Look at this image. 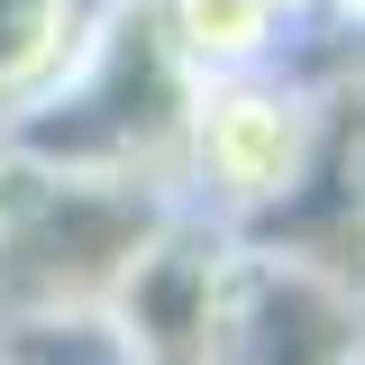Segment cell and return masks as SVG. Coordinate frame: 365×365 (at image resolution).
Returning <instances> with one entry per match:
<instances>
[{"instance_id": "8992f818", "label": "cell", "mask_w": 365, "mask_h": 365, "mask_svg": "<svg viewBox=\"0 0 365 365\" xmlns=\"http://www.w3.org/2000/svg\"><path fill=\"white\" fill-rule=\"evenodd\" d=\"M64 365H119V356H110V347H101V329H91V319H83V329H73V338H64Z\"/></svg>"}, {"instance_id": "30bf717a", "label": "cell", "mask_w": 365, "mask_h": 365, "mask_svg": "<svg viewBox=\"0 0 365 365\" xmlns=\"http://www.w3.org/2000/svg\"><path fill=\"white\" fill-rule=\"evenodd\" d=\"M356 365H365V356H356Z\"/></svg>"}, {"instance_id": "9c48e42d", "label": "cell", "mask_w": 365, "mask_h": 365, "mask_svg": "<svg viewBox=\"0 0 365 365\" xmlns=\"http://www.w3.org/2000/svg\"><path fill=\"white\" fill-rule=\"evenodd\" d=\"M356 210H365V155H356Z\"/></svg>"}, {"instance_id": "6da1fadb", "label": "cell", "mask_w": 365, "mask_h": 365, "mask_svg": "<svg viewBox=\"0 0 365 365\" xmlns=\"http://www.w3.org/2000/svg\"><path fill=\"white\" fill-rule=\"evenodd\" d=\"M192 91H201V73L174 55L165 9L155 0H101L83 46H73V64L0 128V146L46 165V174H73V182L192 201L182 192Z\"/></svg>"}, {"instance_id": "277c9868", "label": "cell", "mask_w": 365, "mask_h": 365, "mask_svg": "<svg viewBox=\"0 0 365 365\" xmlns=\"http://www.w3.org/2000/svg\"><path fill=\"white\" fill-rule=\"evenodd\" d=\"M174 55L220 83V73H256V64H292V28L274 19L265 0H155Z\"/></svg>"}, {"instance_id": "52a82bcc", "label": "cell", "mask_w": 365, "mask_h": 365, "mask_svg": "<svg viewBox=\"0 0 365 365\" xmlns=\"http://www.w3.org/2000/svg\"><path fill=\"white\" fill-rule=\"evenodd\" d=\"M319 28H338V37H365V0H319Z\"/></svg>"}, {"instance_id": "ba28073f", "label": "cell", "mask_w": 365, "mask_h": 365, "mask_svg": "<svg viewBox=\"0 0 365 365\" xmlns=\"http://www.w3.org/2000/svg\"><path fill=\"white\" fill-rule=\"evenodd\" d=\"M265 9L292 28V37H311V28H319V0H265Z\"/></svg>"}, {"instance_id": "7a4b0ae2", "label": "cell", "mask_w": 365, "mask_h": 365, "mask_svg": "<svg viewBox=\"0 0 365 365\" xmlns=\"http://www.w3.org/2000/svg\"><path fill=\"white\" fill-rule=\"evenodd\" d=\"M338 101L302 64H256L192 91V146H182V192L237 237L283 228L319 192Z\"/></svg>"}, {"instance_id": "5b68a950", "label": "cell", "mask_w": 365, "mask_h": 365, "mask_svg": "<svg viewBox=\"0 0 365 365\" xmlns=\"http://www.w3.org/2000/svg\"><path fill=\"white\" fill-rule=\"evenodd\" d=\"M91 9L101 0H0V128L73 64Z\"/></svg>"}, {"instance_id": "3957f363", "label": "cell", "mask_w": 365, "mask_h": 365, "mask_svg": "<svg viewBox=\"0 0 365 365\" xmlns=\"http://www.w3.org/2000/svg\"><path fill=\"white\" fill-rule=\"evenodd\" d=\"M365 283L292 237H228L192 365H356Z\"/></svg>"}]
</instances>
